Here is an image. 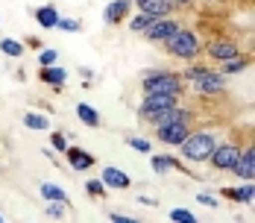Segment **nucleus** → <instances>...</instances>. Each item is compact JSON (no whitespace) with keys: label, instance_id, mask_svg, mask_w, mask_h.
Listing matches in <instances>:
<instances>
[{"label":"nucleus","instance_id":"nucleus-1","mask_svg":"<svg viewBox=\"0 0 255 223\" xmlns=\"http://www.w3.org/2000/svg\"><path fill=\"white\" fill-rule=\"evenodd\" d=\"M182 79L185 85L200 94V97H217L226 91V76L220 74L217 68L211 65H197V62H188V68L182 71Z\"/></svg>","mask_w":255,"mask_h":223},{"label":"nucleus","instance_id":"nucleus-2","mask_svg":"<svg viewBox=\"0 0 255 223\" xmlns=\"http://www.w3.org/2000/svg\"><path fill=\"white\" fill-rule=\"evenodd\" d=\"M220 144V138H217V132L214 129H191V135L179 144V156H182V162L188 165H208V159H211V153L214 147Z\"/></svg>","mask_w":255,"mask_h":223},{"label":"nucleus","instance_id":"nucleus-3","mask_svg":"<svg viewBox=\"0 0 255 223\" xmlns=\"http://www.w3.org/2000/svg\"><path fill=\"white\" fill-rule=\"evenodd\" d=\"M141 88H144V94H170V97H182L188 85H185L182 74L158 68V71H147V74L141 76Z\"/></svg>","mask_w":255,"mask_h":223},{"label":"nucleus","instance_id":"nucleus-4","mask_svg":"<svg viewBox=\"0 0 255 223\" xmlns=\"http://www.w3.org/2000/svg\"><path fill=\"white\" fill-rule=\"evenodd\" d=\"M167 56H173V59H182V62H194L200 53H203V41H200V35L194 32V29H188V26L179 24V29L161 44Z\"/></svg>","mask_w":255,"mask_h":223},{"label":"nucleus","instance_id":"nucleus-5","mask_svg":"<svg viewBox=\"0 0 255 223\" xmlns=\"http://www.w3.org/2000/svg\"><path fill=\"white\" fill-rule=\"evenodd\" d=\"M238 156H241V147H238V144H232V141H220V144L214 147V153H211V159H208V168L217 171V174H232Z\"/></svg>","mask_w":255,"mask_h":223},{"label":"nucleus","instance_id":"nucleus-6","mask_svg":"<svg viewBox=\"0 0 255 223\" xmlns=\"http://www.w3.org/2000/svg\"><path fill=\"white\" fill-rule=\"evenodd\" d=\"M173 106H179V97H170V94H144L141 106H138V115L150 124L155 115H161V112H167Z\"/></svg>","mask_w":255,"mask_h":223},{"label":"nucleus","instance_id":"nucleus-7","mask_svg":"<svg viewBox=\"0 0 255 223\" xmlns=\"http://www.w3.org/2000/svg\"><path fill=\"white\" fill-rule=\"evenodd\" d=\"M205 56H208L214 65H223V62H229L235 56H241V47H238V41H232V38H214V41L205 44Z\"/></svg>","mask_w":255,"mask_h":223},{"label":"nucleus","instance_id":"nucleus-8","mask_svg":"<svg viewBox=\"0 0 255 223\" xmlns=\"http://www.w3.org/2000/svg\"><path fill=\"white\" fill-rule=\"evenodd\" d=\"M155 138L164 144V147H179L188 135H191V124L188 121H179V124H167V126H153Z\"/></svg>","mask_w":255,"mask_h":223},{"label":"nucleus","instance_id":"nucleus-9","mask_svg":"<svg viewBox=\"0 0 255 223\" xmlns=\"http://www.w3.org/2000/svg\"><path fill=\"white\" fill-rule=\"evenodd\" d=\"M232 174L238 176L241 182H255V141L247 144V147H241V156H238Z\"/></svg>","mask_w":255,"mask_h":223},{"label":"nucleus","instance_id":"nucleus-10","mask_svg":"<svg viewBox=\"0 0 255 223\" xmlns=\"http://www.w3.org/2000/svg\"><path fill=\"white\" fill-rule=\"evenodd\" d=\"M176 29H179V21L173 18V15H170V18H155L153 24L147 26L144 38H147V41H153V44H164Z\"/></svg>","mask_w":255,"mask_h":223},{"label":"nucleus","instance_id":"nucleus-11","mask_svg":"<svg viewBox=\"0 0 255 223\" xmlns=\"http://www.w3.org/2000/svg\"><path fill=\"white\" fill-rule=\"evenodd\" d=\"M132 6L150 18H170L176 12V3L173 0H132Z\"/></svg>","mask_w":255,"mask_h":223},{"label":"nucleus","instance_id":"nucleus-12","mask_svg":"<svg viewBox=\"0 0 255 223\" xmlns=\"http://www.w3.org/2000/svg\"><path fill=\"white\" fill-rule=\"evenodd\" d=\"M129 12H132V0H112L103 9V24L106 26L124 24V21H129Z\"/></svg>","mask_w":255,"mask_h":223},{"label":"nucleus","instance_id":"nucleus-13","mask_svg":"<svg viewBox=\"0 0 255 223\" xmlns=\"http://www.w3.org/2000/svg\"><path fill=\"white\" fill-rule=\"evenodd\" d=\"M103 185L106 188H112V191H127L129 185H132V176L127 171H121V168H115V165H109V168H103Z\"/></svg>","mask_w":255,"mask_h":223},{"label":"nucleus","instance_id":"nucleus-14","mask_svg":"<svg viewBox=\"0 0 255 223\" xmlns=\"http://www.w3.org/2000/svg\"><path fill=\"white\" fill-rule=\"evenodd\" d=\"M65 159H68V165H71L74 171H79V174L94 168V153H88V150H82V147H74V144H68Z\"/></svg>","mask_w":255,"mask_h":223},{"label":"nucleus","instance_id":"nucleus-15","mask_svg":"<svg viewBox=\"0 0 255 223\" xmlns=\"http://www.w3.org/2000/svg\"><path fill=\"white\" fill-rule=\"evenodd\" d=\"M150 168H153L155 176H167V174H173V171L188 174V165H182L173 156H153V159H150ZM188 176H194V174H188Z\"/></svg>","mask_w":255,"mask_h":223},{"label":"nucleus","instance_id":"nucleus-16","mask_svg":"<svg viewBox=\"0 0 255 223\" xmlns=\"http://www.w3.org/2000/svg\"><path fill=\"white\" fill-rule=\"evenodd\" d=\"M220 194H223V197H229L232 203L247 206V203H255V182H241V185H232V188H223Z\"/></svg>","mask_w":255,"mask_h":223},{"label":"nucleus","instance_id":"nucleus-17","mask_svg":"<svg viewBox=\"0 0 255 223\" xmlns=\"http://www.w3.org/2000/svg\"><path fill=\"white\" fill-rule=\"evenodd\" d=\"M179 121H188V124H191V112H188V106H173V109L155 115L153 121H150V126H167V124H179Z\"/></svg>","mask_w":255,"mask_h":223},{"label":"nucleus","instance_id":"nucleus-18","mask_svg":"<svg viewBox=\"0 0 255 223\" xmlns=\"http://www.w3.org/2000/svg\"><path fill=\"white\" fill-rule=\"evenodd\" d=\"M32 15H35V24L41 26V29H56L59 24V9L53 6V3H44V6H38V9H32Z\"/></svg>","mask_w":255,"mask_h":223},{"label":"nucleus","instance_id":"nucleus-19","mask_svg":"<svg viewBox=\"0 0 255 223\" xmlns=\"http://www.w3.org/2000/svg\"><path fill=\"white\" fill-rule=\"evenodd\" d=\"M38 79H41L44 85H50V88H62V85H65V79H68V71H65V68H59V65H47V68H41Z\"/></svg>","mask_w":255,"mask_h":223},{"label":"nucleus","instance_id":"nucleus-20","mask_svg":"<svg viewBox=\"0 0 255 223\" xmlns=\"http://www.w3.org/2000/svg\"><path fill=\"white\" fill-rule=\"evenodd\" d=\"M77 118H79L85 126H88V129H97V126L103 124L100 112H97L91 103H77Z\"/></svg>","mask_w":255,"mask_h":223},{"label":"nucleus","instance_id":"nucleus-21","mask_svg":"<svg viewBox=\"0 0 255 223\" xmlns=\"http://www.w3.org/2000/svg\"><path fill=\"white\" fill-rule=\"evenodd\" d=\"M38 194H41L44 203H68V206H71L68 194H65L59 185H53V182H41V185H38Z\"/></svg>","mask_w":255,"mask_h":223},{"label":"nucleus","instance_id":"nucleus-22","mask_svg":"<svg viewBox=\"0 0 255 223\" xmlns=\"http://www.w3.org/2000/svg\"><path fill=\"white\" fill-rule=\"evenodd\" d=\"M247 68H250V59H247V56H235V59H229V62H223L217 71H220L223 76H229V74H244Z\"/></svg>","mask_w":255,"mask_h":223},{"label":"nucleus","instance_id":"nucleus-23","mask_svg":"<svg viewBox=\"0 0 255 223\" xmlns=\"http://www.w3.org/2000/svg\"><path fill=\"white\" fill-rule=\"evenodd\" d=\"M26 44L24 41H15V38H0V53H6L9 59H21L24 56Z\"/></svg>","mask_w":255,"mask_h":223},{"label":"nucleus","instance_id":"nucleus-24","mask_svg":"<svg viewBox=\"0 0 255 223\" xmlns=\"http://www.w3.org/2000/svg\"><path fill=\"white\" fill-rule=\"evenodd\" d=\"M24 126H26V129H35V132H47V129H50V121H47L44 115L26 112V115H24Z\"/></svg>","mask_w":255,"mask_h":223},{"label":"nucleus","instance_id":"nucleus-25","mask_svg":"<svg viewBox=\"0 0 255 223\" xmlns=\"http://www.w3.org/2000/svg\"><path fill=\"white\" fill-rule=\"evenodd\" d=\"M155 18H150V15H144V12H135L132 18H129V29L135 32V35H144L147 32V26L153 24Z\"/></svg>","mask_w":255,"mask_h":223},{"label":"nucleus","instance_id":"nucleus-26","mask_svg":"<svg viewBox=\"0 0 255 223\" xmlns=\"http://www.w3.org/2000/svg\"><path fill=\"white\" fill-rule=\"evenodd\" d=\"M85 194H88L91 200H106L109 188L103 185V179L97 176V179H88V182H85Z\"/></svg>","mask_w":255,"mask_h":223},{"label":"nucleus","instance_id":"nucleus-27","mask_svg":"<svg viewBox=\"0 0 255 223\" xmlns=\"http://www.w3.org/2000/svg\"><path fill=\"white\" fill-rule=\"evenodd\" d=\"M127 144L132 150H138V153H153V141L150 138H141V135H129Z\"/></svg>","mask_w":255,"mask_h":223},{"label":"nucleus","instance_id":"nucleus-28","mask_svg":"<svg viewBox=\"0 0 255 223\" xmlns=\"http://www.w3.org/2000/svg\"><path fill=\"white\" fill-rule=\"evenodd\" d=\"M56 62H59V50H56V47L38 50V65H41V68H47V65H56Z\"/></svg>","mask_w":255,"mask_h":223},{"label":"nucleus","instance_id":"nucleus-29","mask_svg":"<svg viewBox=\"0 0 255 223\" xmlns=\"http://www.w3.org/2000/svg\"><path fill=\"white\" fill-rule=\"evenodd\" d=\"M170 221H176V223H197V215H194L191 209H173V212H170Z\"/></svg>","mask_w":255,"mask_h":223},{"label":"nucleus","instance_id":"nucleus-30","mask_svg":"<svg viewBox=\"0 0 255 223\" xmlns=\"http://www.w3.org/2000/svg\"><path fill=\"white\" fill-rule=\"evenodd\" d=\"M44 215L47 218H65L68 215V203H47L44 206Z\"/></svg>","mask_w":255,"mask_h":223},{"label":"nucleus","instance_id":"nucleus-31","mask_svg":"<svg viewBox=\"0 0 255 223\" xmlns=\"http://www.w3.org/2000/svg\"><path fill=\"white\" fill-rule=\"evenodd\" d=\"M56 29H62V32H79L82 29V21H77V18H59Z\"/></svg>","mask_w":255,"mask_h":223},{"label":"nucleus","instance_id":"nucleus-32","mask_svg":"<svg viewBox=\"0 0 255 223\" xmlns=\"http://www.w3.org/2000/svg\"><path fill=\"white\" fill-rule=\"evenodd\" d=\"M50 147L56 150V153H65V150H68V138H65L62 132H50Z\"/></svg>","mask_w":255,"mask_h":223},{"label":"nucleus","instance_id":"nucleus-33","mask_svg":"<svg viewBox=\"0 0 255 223\" xmlns=\"http://www.w3.org/2000/svg\"><path fill=\"white\" fill-rule=\"evenodd\" d=\"M197 203H200V206H208V209H217V206H220V200L214 197L211 191H203V194H197Z\"/></svg>","mask_w":255,"mask_h":223},{"label":"nucleus","instance_id":"nucleus-34","mask_svg":"<svg viewBox=\"0 0 255 223\" xmlns=\"http://www.w3.org/2000/svg\"><path fill=\"white\" fill-rule=\"evenodd\" d=\"M109 221H115V223H138L132 215H124V212H109Z\"/></svg>","mask_w":255,"mask_h":223},{"label":"nucleus","instance_id":"nucleus-35","mask_svg":"<svg viewBox=\"0 0 255 223\" xmlns=\"http://www.w3.org/2000/svg\"><path fill=\"white\" fill-rule=\"evenodd\" d=\"M138 203H144V206H158V200H153V197H138Z\"/></svg>","mask_w":255,"mask_h":223},{"label":"nucleus","instance_id":"nucleus-36","mask_svg":"<svg viewBox=\"0 0 255 223\" xmlns=\"http://www.w3.org/2000/svg\"><path fill=\"white\" fill-rule=\"evenodd\" d=\"M173 3H176V6H191L194 0H173Z\"/></svg>","mask_w":255,"mask_h":223},{"label":"nucleus","instance_id":"nucleus-37","mask_svg":"<svg viewBox=\"0 0 255 223\" xmlns=\"http://www.w3.org/2000/svg\"><path fill=\"white\" fill-rule=\"evenodd\" d=\"M205 3H217V0H205Z\"/></svg>","mask_w":255,"mask_h":223},{"label":"nucleus","instance_id":"nucleus-38","mask_svg":"<svg viewBox=\"0 0 255 223\" xmlns=\"http://www.w3.org/2000/svg\"><path fill=\"white\" fill-rule=\"evenodd\" d=\"M0 223H3V215H0Z\"/></svg>","mask_w":255,"mask_h":223},{"label":"nucleus","instance_id":"nucleus-39","mask_svg":"<svg viewBox=\"0 0 255 223\" xmlns=\"http://www.w3.org/2000/svg\"><path fill=\"white\" fill-rule=\"evenodd\" d=\"M0 171H3V165H0Z\"/></svg>","mask_w":255,"mask_h":223}]
</instances>
